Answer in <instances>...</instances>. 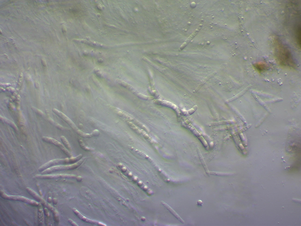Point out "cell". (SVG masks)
<instances>
[{
    "label": "cell",
    "instance_id": "7c38bea8",
    "mask_svg": "<svg viewBox=\"0 0 301 226\" xmlns=\"http://www.w3.org/2000/svg\"><path fill=\"white\" fill-rule=\"evenodd\" d=\"M161 204L178 220L183 224L185 223L184 221L179 215L170 206L163 201H161Z\"/></svg>",
    "mask_w": 301,
    "mask_h": 226
},
{
    "label": "cell",
    "instance_id": "6da1fadb",
    "mask_svg": "<svg viewBox=\"0 0 301 226\" xmlns=\"http://www.w3.org/2000/svg\"><path fill=\"white\" fill-rule=\"evenodd\" d=\"M274 55L278 64L285 68H296V64L289 48L278 39L273 40Z\"/></svg>",
    "mask_w": 301,
    "mask_h": 226
},
{
    "label": "cell",
    "instance_id": "8fae6325",
    "mask_svg": "<svg viewBox=\"0 0 301 226\" xmlns=\"http://www.w3.org/2000/svg\"><path fill=\"white\" fill-rule=\"evenodd\" d=\"M253 66L255 70L259 73L265 72L268 69L267 64L262 62L256 63L254 64Z\"/></svg>",
    "mask_w": 301,
    "mask_h": 226
},
{
    "label": "cell",
    "instance_id": "5b68a950",
    "mask_svg": "<svg viewBox=\"0 0 301 226\" xmlns=\"http://www.w3.org/2000/svg\"><path fill=\"white\" fill-rule=\"evenodd\" d=\"M116 81L118 84L128 89L141 99L149 100H152L153 98L151 96H147L141 94L132 86L121 79H117Z\"/></svg>",
    "mask_w": 301,
    "mask_h": 226
},
{
    "label": "cell",
    "instance_id": "ffe728a7",
    "mask_svg": "<svg viewBox=\"0 0 301 226\" xmlns=\"http://www.w3.org/2000/svg\"><path fill=\"white\" fill-rule=\"evenodd\" d=\"M68 222L72 226H78L75 222L71 219H69L68 220Z\"/></svg>",
    "mask_w": 301,
    "mask_h": 226
},
{
    "label": "cell",
    "instance_id": "9c48e42d",
    "mask_svg": "<svg viewBox=\"0 0 301 226\" xmlns=\"http://www.w3.org/2000/svg\"><path fill=\"white\" fill-rule=\"evenodd\" d=\"M72 211L74 214L80 220L88 223L99 226H106L105 224L96 220H91L86 217L81 213L76 208H73Z\"/></svg>",
    "mask_w": 301,
    "mask_h": 226
},
{
    "label": "cell",
    "instance_id": "7a4b0ae2",
    "mask_svg": "<svg viewBox=\"0 0 301 226\" xmlns=\"http://www.w3.org/2000/svg\"><path fill=\"white\" fill-rule=\"evenodd\" d=\"M83 155L80 154L77 156L64 159H57L51 160L44 163L39 168L38 170L42 172L51 167L61 164H71L75 163L81 159Z\"/></svg>",
    "mask_w": 301,
    "mask_h": 226
},
{
    "label": "cell",
    "instance_id": "d6986e66",
    "mask_svg": "<svg viewBox=\"0 0 301 226\" xmlns=\"http://www.w3.org/2000/svg\"><path fill=\"white\" fill-rule=\"evenodd\" d=\"M22 75V73H21L19 76V80H18V84L17 85L18 86V88L19 87L21 86V83L23 79Z\"/></svg>",
    "mask_w": 301,
    "mask_h": 226
},
{
    "label": "cell",
    "instance_id": "44dd1931",
    "mask_svg": "<svg viewBox=\"0 0 301 226\" xmlns=\"http://www.w3.org/2000/svg\"><path fill=\"white\" fill-rule=\"evenodd\" d=\"M202 204H203V202H202V201L201 200H198V201L197 202V204L198 205H202Z\"/></svg>",
    "mask_w": 301,
    "mask_h": 226
},
{
    "label": "cell",
    "instance_id": "9a60e30c",
    "mask_svg": "<svg viewBox=\"0 0 301 226\" xmlns=\"http://www.w3.org/2000/svg\"><path fill=\"white\" fill-rule=\"evenodd\" d=\"M60 139L62 142L66 149L69 150L71 151L72 149L71 146L66 137L63 136H61L60 137Z\"/></svg>",
    "mask_w": 301,
    "mask_h": 226
},
{
    "label": "cell",
    "instance_id": "30bf717a",
    "mask_svg": "<svg viewBox=\"0 0 301 226\" xmlns=\"http://www.w3.org/2000/svg\"><path fill=\"white\" fill-rule=\"evenodd\" d=\"M52 111L68 124L76 132L79 130L73 122L66 115L58 109L53 108Z\"/></svg>",
    "mask_w": 301,
    "mask_h": 226
},
{
    "label": "cell",
    "instance_id": "52a82bcc",
    "mask_svg": "<svg viewBox=\"0 0 301 226\" xmlns=\"http://www.w3.org/2000/svg\"><path fill=\"white\" fill-rule=\"evenodd\" d=\"M35 177L38 179H52L58 178H75L76 176L74 175L56 174H53L36 175Z\"/></svg>",
    "mask_w": 301,
    "mask_h": 226
},
{
    "label": "cell",
    "instance_id": "ac0fdd59",
    "mask_svg": "<svg viewBox=\"0 0 301 226\" xmlns=\"http://www.w3.org/2000/svg\"><path fill=\"white\" fill-rule=\"evenodd\" d=\"M94 73L96 75V76L99 77V78H101L102 76V73L100 69L98 68H95L93 71Z\"/></svg>",
    "mask_w": 301,
    "mask_h": 226
},
{
    "label": "cell",
    "instance_id": "e0dca14e",
    "mask_svg": "<svg viewBox=\"0 0 301 226\" xmlns=\"http://www.w3.org/2000/svg\"><path fill=\"white\" fill-rule=\"evenodd\" d=\"M79 145L85 151H89L91 150V149L86 147L83 143L82 140H78Z\"/></svg>",
    "mask_w": 301,
    "mask_h": 226
},
{
    "label": "cell",
    "instance_id": "4fadbf2b",
    "mask_svg": "<svg viewBox=\"0 0 301 226\" xmlns=\"http://www.w3.org/2000/svg\"><path fill=\"white\" fill-rule=\"evenodd\" d=\"M197 150L198 152V156L199 157V159L205 171V172L207 174H208V172L209 171L208 170V169L206 166V164L203 158V156H202V154L201 153V152L200 151L199 149H198Z\"/></svg>",
    "mask_w": 301,
    "mask_h": 226
},
{
    "label": "cell",
    "instance_id": "277c9868",
    "mask_svg": "<svg viewBox=\"0 0 301 226\" xmlns=\"http://www.w3.org/2000/svg\"><path fill=\"white\" fill-rule=\"evenodd\" d=\"M0 195L1 197L6 200L21 202L34 206L40 205V203L38 202L22 196L9 195L1 190Z\"/></svg>",
    "mask_w": 301,
    "mask_h": 226
},
{
    "label": "cell",
    "instance_id": "3957f363",
    "mask_svg": "<svg viewBox=\"0 0 301 226\" xmlns=\"http://www.w3.org/2000/svg\"><path fill=\"white\" fill-rule=\"evenodd\" d=\"M83 161V159H81L72 164H61L51 167L42 171L41 174H48L57 171L74 169L79 167Z\"/></svg>",
    "mask_w": 301,
    "mask_h": 226
},
{
    "label": "cell",
    "instance_id": "ba28073f",
    "mask_svg": "<svg viewBox=\"0 0 301 226\" xmlns=\"http://www.w3.org/2000/svg\"><path fill=\"white\" fill-rule=\"evenodd\" d=\"M27 191L36 200H38L45 206H46L50 210L53 212L54 214H57V212L56 210L51 206L50 205L46 203V202L42 198H41L36 192L33 190L31 188L29 187L27 189Z\"/></svg>",
    "mask_w": 301,
    "mask_h": 226
},
{
    "label": "cell",
    "instance_id": "2e32d148",
    "mask_svg": "<svg viewBox=\"0 0 301 226\" xmlns=\"http://www.w3.org/2000/svg\"><path fill=\"white\" fill-rule=\"evenodd\" d=\"M208 174H210L211 175H214L218 176H226L229 175V174H228V173L220 172L210 171H209Z\"/></svg>",
    "mask_w": 301,
    "mask_h": 226
},
{
    "label": "cell",
    "instance_id": "5bb4252c",
    "mask_svg": "<svg viewBox=\"0 0 301 226\" xmlns=\"http://www.w3.org/2000/svg\"><path fill=\"white\" fill-rule=\"evenodd\" d=\"M200 28V27H198V28L197 29V30H196L195 31V32L194 33H193L189 37L187 40L184 43H183V44H182V45L180 46V48L179 49L180 50H182L186 46V45L188 44V43H189V42L193 38V37L197 33V32L199 30V29Z\"/></svg>",
    "mask_w": 301,
    "mask_h": 226
},
{
    "label": "cell",
    "instance_id": "8992f818",
    "mask_svg": "<svg viewBox=\"0 0 301 226\" xmlns=\"http://www.w3.org/2000/svg\"><path fill=\"white\" fill-rule=\"evenodd\" d=\"M42 140L47 142L59 148L66 154L69 157H73L72 154L62 144L57 140L53 138L46 136H44L42 138Z\"/></svg>",
    "mask_w": 301,
    "mask_h": 226
}]
</instances>
